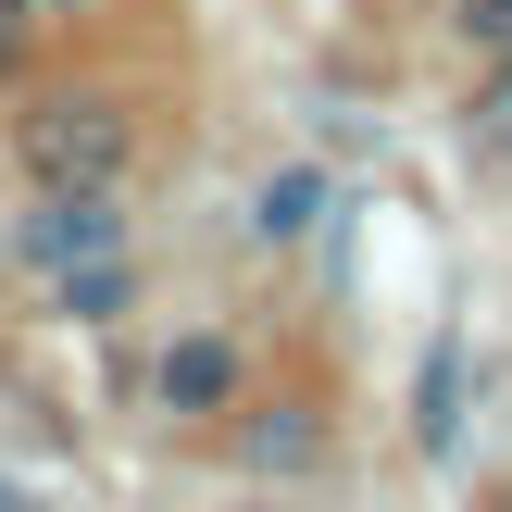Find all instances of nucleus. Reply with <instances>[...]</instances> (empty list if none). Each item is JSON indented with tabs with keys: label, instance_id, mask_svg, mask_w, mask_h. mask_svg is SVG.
Returning <instances> with one entry per match:
<instances>
[{
	"label": "nucleus",
	"instance_id": "obj_1",
	"mask_svg": "<svg viewBox=\"0 0 512 512\" xmlns=\"http://www.w3.org/2000/svg\"><path fill=\"white\" fill-rule=\"evenodd\" d=\"M25 175L38 188H125V163H138V113H125L113 88H50L38 113L13 125Z\"/></svg>",
	"mask_w": 512,
	"mask_h": 512
},
{
	"label": "nucleus",
	"instance_id": "obj_2",
	"mask_svg": "<svg viewBox=\"0 0 512 512\" xmlns=\"http://www.w3.org/2000/svg\"><path fill=\"white\" fill-rule=\"evenodd\" d=\"M13 250H25L38 275L100 263V250H125V213H113V188H38V213L13 225Z\"/></svg>",
	"mask_w": 512,
	"mask_h": 512
},
{
	"label": "nucleus",
	"instance_id": "obj_3",
	"mask_svg": "<svg viewBox=\"0 0 512 512\" xmlns=\"http://www.w3.org/2000/svg\"><path fill=\"white\" fill-rule=\"evenodd\" d=\"M238 375H250V363H238V338H213V325H200V338H175V350H163V375H150V400L200 425V413H225V400H238Z\"/></svg>",
	"mask_w": 512,
	"mask_h": 512
},
{
	"label": "nucleus",
	"instance_id": "obj_4",
	"mask_svg": "<svg viewBox=\"0 0 512 512\" xmlns=\"http://www.w3.org/2000/svg\"><path fill=\"white\" fill-rule=\"evenodd\" d=\"M413 450L450 463L463 450V338H425V375H413Z\"/></svg>",
	"mask_w": 512,
	"mask_h": 512
},
{
	"label": "nucleus",
	"instance_id": "obj_5",
	"mask_svg": "<svg viewBox=\"0 0 512 512\" xmlns=\"http://www.w3.org/2000/svg\"><path fill=\"white\" fill-rule=\"evenodd\" d=\"M238 463H250V475H313V463H325L313 400H275V413H250V425H238Z\"/></svg>",
	"mask_w": 512,
	"mask_h": 512
},
{
	"label": "nucleus",
	"instance_id": "obj_6",
	"mask_svg": "<svg viewBox=\"0 0 512 512\" xmlns=\"http://www.w3.org/2000/svg\"><path fill=\"white\" fill-rule=\"evenodd\" d=\"M313 225H325V175L313 163H275L250 188V238H313Z\"/></svg>",
	"mask_w": 512,
	"mask_h": 512
},
{
	"label": "nucleus",
	"instance_id": "obj_7",
	"mask_svg": "<svg viewBox=\"0 0 512 512\" xmlns=\"http://www.w3.org/2000/svg\"><path fill=\"white\" fill-rule=\"evenodd\" d=\"M50 288H63V313H75V325H113L125 300H138V275H125V250H100V263H63Z\"/></svg>",
	"mask_w": 512,
	"mask_h": 512
},
{
	"label": "nucleus",
	"instance_id": "obj_8",
	"mask_svg": "<svg viewBox=\"0 0 512 512\" xmlns=\"http://www.w3.org/2000/svg\"><path fill=\"white\" fill-rule=\"evenodd\" d=\"M450 25H463L475 50H512V0H463V13H450Z\"/></svg>",
	"mask_w": 512,
	"mask_h": 512
},
{
	"label": "nucleus",
	"instance_id": "obj_9",
	"mask_svg": "<svg viewBox=\"0 0 512 512\" xmlns=\"http://www.w3.org/2000/svg\"><path fill=\"white\" fill-rule=\"evenodd\" d=\"M25 25H38V13H25V0H0V63L25 50Z\"/></svg>",
	"mask_w": 512,
	"mask_h": 512
},
{
	"label": "nucleus",
	"instance_id": "obj_10",
	"mask_svg": "<svg viewBox=\"0 0 512 512\" xmlns=\"http://www.w3.org/2000/svg\"><path fill=\"white\" fill-rule=\"evenodd\" d=\"M25 13H88V0H25Z\"/></svg>",
	"mask_w": 512,
	"mask_h": 512
},
{
	"label": "nucleus",
	"instance_id": "obj_11",
	"mask_svg": "<svg viewBox=\"0 0 512 512\" xmlns=\"http://www.w3.org/2000/svg\"><path fill=\"white\" fill-rule=\"evenodd\" d=\"M0 512H38V500H25V488H0Z\"/></svg>",
	"mask_w": 512,
	"mask_h": 512
}]
</instances>
